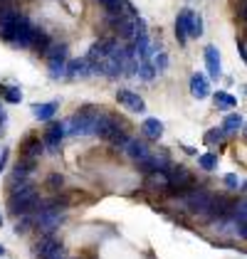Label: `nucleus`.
Listing matches in <instances>:
<instances>
[{"label":"nucleus","mask_w":247,"mask_h":259,"mask_svg":"<svg viewBox=\"0 0 247 259\" xmlns=\"http://www.w3.org/2000/svg\"><path fill=\"white\" fill-rule=\"evenodd\" d=\"M42 148H45V141H40L37 136H27L22 141V156L25 158H37L42 153Z\"/></svg>","instance_id":"obj_17"},{"label":"nucleus","mask_w":247,"mask_h":259,"mask_svg":"<svg viewBox=\"0 0 247 259\" xmlns=\"http://www.w3.org/2000/svg\"><path fill=\"white\" fill-rule=\"evenodd\" d=\"M30 225H32V222H30V220H22V222H18V225H15V232H18V235H20V232H25V230H27V227H30Z\"/></svg>","instance_id":"obj_32"},{"label":"nucleus","mask_w":247,"mask_h":259,"mask_svg":"<svg viewBox=\"0 0 247 259\" xmlns=\"http://www.w3.org/2000/svg\"><path fill=\"white\" fill-rule=\"evenodd\" d=\"M5 121V111H3V106H0V123Z\"/></svg>","instance_id":"obj_39"},{"label":"nucleus","mask_w":247,"mask_h":259,"mask_svg":"<svg viewBox=\"0 0 247 259\" xmlns=\"http://www.w3.org/2000/svg\"><path fill=\"white\" fill-rule=\"evenodd\" d=\"M8 153H10L8 148H5V151H0V170H3V168H5V163H8Z\"/></svg>","instance_id":"obj_36"},{"label":"nucleus","mask_w":247,"mask_h":259,"mask_svg":"<svg viewBox=\"0 0 247 259\" xmlns=\"http://www.w3.org/2000/svg\"><path fill=\"white\" fill-rule=\"evenodd\" d=\"M237 50H240V55H242V60H245V64H247V45L242 40H237Z\"/></svg>","instance_id":"obj_33"},{"label":"nucleus","mask_w":247,"mask_h":259,"mask_svg":"<svg viewBox=\"0 0 247 259\" xmlns=\"http://www.w3.org/2000/svg\"><path fill=\"white\" fill-rule=\"evenodd\" d=\"M50 185H62V176H52V178H50Z\"/></svg>","instance_id":"obj_37"},{"label":"nucleus","mask_w":247,"mask_h":259,"mask_svg":"<svg viewBox=\"0 0 247 259\" xmlns=\"http://www.w3.org/2000/svg\"><path fill=\"white\" fill-rule=\"evenodd\" d=\"M20 15L22 13H13V10L0 13V37L3 40H8V42L15 40L18 27H20Z\"/></svg>","instance_id":"obj_5"},{"label":"nucleus","mask_w":247,"mask_h":259,"mask_svg":"<svg viewBox=\"0 0 247 259\" xmlns=\"http://www.w3.org/2000/svg\"><path fill=\"white\" fill-rule=\"evenodd\" d=\"M64 52H67V47H64V45L52 42V45H50V50H47L45 55H47V60H64Z\"/></svg>","instance_id":"obj_24"},{"label":"nucleus","mask_w":247,"mask_h":259,"mask_svg":"<svg viewBox=\"0 0 247 259\" xmlns=\"http://www.w3.org/2000/svg\"><path fill=\"white\" fill-rule=\"evenodd\" d=\"M5 101H10V104H20V99H22V92L18 89V87H8L5 89Z\"/></svg>","instance_id":"obj_29"},{"label":"nucleus","mask_w":247,"mask_h":259,"mask_svg":"<svg viewBox=\"0 0 247 259\" xmlns=\"http://www.w3.org/2000/svg\"><path fill=\"white\" fill-rule=\"evenodd\" d=\"M223 139H225V131H223V126H220V128H210V131L205 134V143H210V146H213V143H220Z\"/></svg>","instance_id":"obj_28"},{"label":"nucleus","mask_w":247,"mask_h":259,"mask_svg":"<svg viewBox=\"0 0 247 259\" xmlns=\"http://www.w3.org/2000/svg\"><path fill=\"white\" fill-rule=\"evenodd\" d=\"M235 104H237V99L232 94H227V92H218L215 94V106H220V109H232Z\"/></svg>","instance_id":"obj_23"},{"label":"nucleus","mask_w":247,"mask_h":259,"mask_svg":"<svg viewBox=\"0 0 247 259\" xmlns=\"http://www.w3.org/2000/svg\"><path fill=\"white\" fill-rule=\"evenodd\" d=\"M203 35V18L198 13H193V20H190V37H200Z\"/></svg>","instance_id":"obj_27"},{"label":"nucleus","mask_w":247,"mask_h":259,"mask_svg":"<svg viewBox=\"0 0 247 259\" xmlns=\"http://www.w3.org/2000/svg\"><path fill=\"white\" fill-rule=\"evenodd\" d=\"M235 202H232V198H225V195H218V198L213 200V207H210V218H232L235 215Z\"/></svg>","instance_id":"obj_8"},{"label":"nucleus","mask_w":247,"mask_h":259,"mask_svg":"<svg viewBox=\"0 0 247 259\" xmlns=\"http://www.w3.org/2000/svg\"><path fill=\"white\" fill-rule=\"evenodd\" d=\"M168 183H171V190H176V188H178V190H185V188L190 185V173H188L185 168H181V165H178V168H171V170H168Z\"/></svg>","instance_id":"obj_14"},{"label":"nucleus","mask_w":247,"mask_h":259,"mask_svg":"<svg viewBox=\"0 0 247 259\" xmlns=\"http://www.w3.org/2000/svg\"><path fill=\"white\" fill-rule=\"evenodd\" d=\"M3 254H5V249H3V247H0V257H3Z\"/></svg>","instance_id":"obj_40"},{"label":"nucleus","mask_w":247,"mask_h":259,"mask_svg":"<svg viewBox=\"0 0 247 259\" xmlns=\"http://www.w3.org/2000/svg\"><path fill=\"white\" fill-rule=\"evenodd\" d=\"M240 128H242V116L240 114H227L225 121H223V131L225 134H235Z\"/></svg>","instance_id":"obj_20"},{"label":"nucleus","mask_w":247,"mask_h":259,"mask_svg":"<svg viewBox=\"0 0 247 259\" xmlns=\"http://www.w3.org/2000/svg\"><path fill=\"white\" fill-rule=\"evenodd\" d=\"M141 134H144L146 139H161L163 136V123L158 119H146L141 123Z\"/></svg>","instance_id":"obj_18"},{"label":"nucleus","mask_w":247,"mask_h":259,"mask_svg":"<svg viewBox=\"0 0 247 259\" xmlns=\"http://www.w3.org/2000/svg\"><path fill=\"white\" fill-rule=\"evenodd\" d=\"M47 69H50V77H62V74H67V64L64 60H47Z\"/></svg>","instance_id":"obj_22"},{"label":"nucleus","mask_w":247,"mask_h":259,"mask_svg":"<svg viewBox=\"0 0 247 259\" xmlns=\"http://www.w3.org/2000/svg\"><path fill=\"white\" fill-rule=\"evenodd\" d=\"M50 45H52L50 35H47V32H42V30H37V32H35V40H32V47H35L40 55H45V52L50 50Z\"/></svg>","instance_id":"obj_21"},{"label":"nucleus","mask_w":247,"mask_h":259,"mask_svg":"<svg viewBox=\"0 0 247 259\" xmlns=\"http://www.w3.org/2000/svg\"><path fill=\"white\" fill-rule=\"evenodd\" d=\"M225 185H227V188H237V185H240V178L230 173V176H225Z\"/></svg>","instance_id":"obj_30"},{"label":"nucleus","mask_w":247,"mask_h":259,"mask_svg":"<svg viewBox=\"0 0 247 259\" xmlns=\"http://www.w3.org/2000/svg\"><path fill=\"white\" fill-rule=\"evenodd\" d=\"M55 111H57V101H50V104H35V106H32L35 119H40V121L52 119V114H55Z\"/></svg>","instance_id":"obj_19"},{"label":"nucleus","mask_w":247,"mask_h":259,"mask_svg":"<svg viewBox=\"0 0 247 259\" xmlns=\"http://www.w3.org/2000/svg\"><path fill=\"white\" fill-rule=\"evenodd\" d=\"M190 94H193L195 99H205L208 94H210V81H208L205 74L195 72V74L190 77Z\"/></svg>","instance_id":"obj_11"},{"label":"nucleus","mask_w":247,"mask_h":259,"mask_svg":"<svg viewBox=\"0 0 247 259\" xmlns=\"http://www.w3.org/2000/svg\"><path fill=\"white\" fill-rule=\"evenodd\" d=\"M232 220H235V225H245V222H247V200L237 202V207H235V215H232Z\"/></svg>","instance_id":"obj_26"},{"label":"nucleus","mask_w":247,"mask_h":259,"mask_svg":"<svg viewBox=\"0 0 247 259\" xmlns=\"http://www.w3.org/2000/svg\"><path fill=\"white\" fill-rule=\"evenodd\" d=\"M50 259H67V257H64V252H57L55 257H50Z\"/></svg>","instance_id":"obj_38"},{"label":"nucleus","mask_w":247,"mask_h":259,"mask_svg":"<svg viewBox=\"0 0 247 259\" xmlns=\"http://www.w3.org/2000/svg\"><path fill=\"white\" fill-rule=\"evenodd\" d=\"M67 74L69 77H89V74H94V67L87 57L84 60H72L67 64Z\"/></svg>","instance_id":"obj_16"},{"label":"nucleus","mask_w":247,"mask_h":259,"mask_svg":"<svg viewBox=\"0 0 247 259\" xmlns=\"http://www.w3.org/2000/svg\"><path fill=\"white\" fill-rule=\"evenodd\" d=\"M139 168L144 170L146 176H153V173H166V168H168V160L163 156H148L144 163H139Z\"/></svg>","instance_id":"obj_15"},{"label":"nucleus","mask_w":247,"mask_h":259,"mask_svg":"<svg viewBox=\"0 0 247 259\" xmlns=\"http://www.w3.org/2000/svg\"><path fill=\"white\" fill-rule=\"evenodd\" d=\"M62 220H64V212H62V207H60V200L45 202V205L37 207V218H35V222H37V227H40L42 232H47V235H50L52 230L60 227Z\"/></svg>","instance_id":"obj_3"},{"label":"nucleus","mask_w":247,"mask_h":259,"mask_svg":"<svg viewBox=\"0 0 247 259\" xmlns=\"http://www.w3.org/2000/svg\"><path fill=\"white\" fill-rule=\"evenodd\" d=\"M40 207V198H37V190L32 188V185H18V188H13V193H10V198H8V210L13 212V215H30L32 210H37Z\"/></svg>","instance_id":"obj_1"},{"label":"nucleus","mask_w":247,"mask_h":259,"mask_svg":"<svg viewBox=\"0 0 247 259\" xmlns=\"http://www.w3.org/2000/svg\"><path fill=\"white\" fill-rule=\"evenodd\" d=\"M213 200H215V195H210L208 190H190L185 195V207L193 215H210Z\"/></svg>","instance_id":"obj_4"},{"label":"nucleus","mask_w":247,"mask_h":259,"mask_svg":"<svg viewBox=\"0 0 247 259\" xmlns=\"http://www.w3.org/2000/svg\"><path fill=\"white\" fill-rule=\"evenodd\" d=\"M245 139H247V126H245Z\"/></svg>","instance_id":"obj_41"},{"label":"nucleus","mask_w":247,"mask_h":259,"mask_svg":"<svg viewBox=\"0 0 247 259\" xmlns=\"http://www.w3.org/2000/svg\"><path fill=\"white\" fill-rule=\"evenodd\" d=\"M116 101H119L121 106H126L129 111H136V114H144L146 111L144 99H141L136 92H131V89H119V92H116Z\"/></svg>","instance_id":"obj_7"},{"label":"nucleus","mask_w":247,"mask_h":259,"mask_svg":"<svg viewBox=\"0 0 247 259\" xmlns=\"http://www.w3.org/2000/svg\"><path fill=\"white\" fill-rule=\"evenodd\" d=\"M32 252H35L37 259H50V257H55L57 252H62V247L52 235H45V237H40L35 244H32Z\"/></svg>","instance_id":"obj_6"},{"label":"nucleus","mask_w":247,"mask_h":259,"mask_svg":"<svg viewBox=\"0 0 247 259\" xmlns=\"http://www.w3.org/2000/svg\"><path fill=\"white\" fill-rule=\"evenodd\" d=\"M190 20H193V10H188V8L181 10L178 18H176V37H178L181 45H185L188 37H190Z\"/></svg>","instance_id":"obj_9"},{"label":"nucleus","mask_w":247,"mask_h":259,"mask_svg":"<svg viewBox=\"0 0 247 259\" xmlns=\"http://www.w3.org/2000/svg\"><path fill=\"white\" fill-rule=\"evenodd\" d=\"M205 64H208V72H210V77H220L223 74V67H220V52H218V47H213V45H208L205 47Z\"/></svg>","instance_id":"obj_13"},{"label":"nucleus","mask_w":247,"mask_h":259,"mask_svg":"<svg viewBox=\"0 0 247 259\" xmlns=\"http://www.w3.org/2000/svg\"><path fill=\"white\" fill-rule=\"evenodd\" d=\"M0 225H3V218H0Z\"/></svg>","instance_id":"obj_42"},{"label":"nucleus","mask_w":247,"mask_h":259,"mask_svg":"<svg viewBox=\"0 0 247 259\" xmlns=\"http://www.w3.org/2000/svg\"><path fill=\"white\" fill-rule=\"evenodd\" d=\"M240 18L247 22V0H240Z\"/></svg>","instance_id":"obj_35"},{"label":"nucleus","mask_w":247,"mask_h":259,"mask_svg":"<svg viewBox=\"0 0 247 259\" xmlns=\"http://www.w3.org/2000/svg\"><path fill=\"white\" fill-rule=\"evenodd\" d=\"M237 237L247 242V222H245V225H237Z\"/></svg>","instance_id":"obj_34"},{"label":"nucleus","mask_w":247,"mask_h":259,"mask_svg":"<svg viewBox=\"0 0 247 259\" xmlns=\"http://www.w3.org/2000/svg\"><path fill=\"white\" fill-rule=\"evenodd\" d=\"M153 64H156V69H158V72H161V69H163L166 64H168V60H166V55H163V52H161V55L156 57V62H153Z\"/></svg>","instance_id":"obj_31"},{"label":"nucleus","mask_w":247,"mask_h":259,"mask_svg":"<svg viewBox=\"0 0 247 259\" xmlns=\"http://www.w3.org/2000/svg\"><path fill=\"white\" fill-rule=\"evenodd\" d=\"M198 163H200L203 170H215V168H218V156H215V153H205V156L198 158Z\"/></svg>","instance_id":"obj_25"},{"label":"nucleus","mask_w":247,"mask_h":259,"mask_svg":"<svg viewBox=\"0 0 247 259\" xmlns=\"http://www.w3.org/2000/svg\"><path fill=\"white\" fill-rule=\"evenodd\" d=\"M62 139H64V123H52L45 134V146L55 153V151H60Z\"/></svg>","instance_id":"obj_12"},{"label":"nucleus","mask_w":247,"mask_h":259,"mask_svg":"<svg viewBox=\"0 0 247 259\" xmlns=\"http://www.w3.org/2000/svg\"><path fill=\"white\" fill-rule=\"evenodd\" d=\"M124 153H126L129 158H134L136 163H144V160L151 156L148 146H146L144 141H139V139H129V143L124 146Z\"/></svg>","instance_id":"obj_10"},{"label":"nucleus","mask_w":247,"mask_h":259,"mask_svg":"<svg viewBox=\"0 0 247 259\" xmlns=\"http://www.w3.org/2000/svg\"><path fill=\"white\" fill-rule=\"evenodd\" d=\"M104 111H97L92 106H87L82 111H77L72 119L64 123V131L72 134V136H97V126L102 119Z\"/></svg>","instance_id":"obj_2"}]
</instances>
